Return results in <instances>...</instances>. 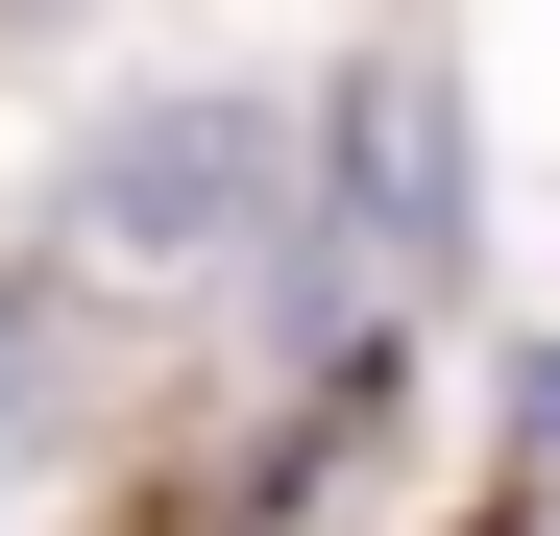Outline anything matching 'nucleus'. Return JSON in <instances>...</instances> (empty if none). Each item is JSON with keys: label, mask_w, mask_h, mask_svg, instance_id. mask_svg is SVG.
<instances>
[{"label": "nucleus", "mask_w": 560, "mask_h": 536, "mask_svg": "<svg viewBox=\"0 0 560 536\" xmlns=\"http://www.w3.org/2000/svg\"><path fill=\"white\" fill-rule=\"evenodd\" d=\"M268 196H293V123L268 98H147L73 147V293H244Z\"/></svg>", "instance_id": "obj_1"}, {"label": "nucleus", "mask_w": 560, "mask_h": 536, "mask_svg": "<svg viewBox=\"0 0 560 536\" xmlns=\"http://www.w3.org/2000/svg\"><path fill=\"white\" fill-rule=\"evenodd\" d=\"M341 196L390 268H463V98H439V49H365L341 73Z\"/></svg>", "instance_id": "obj_2"}, {"label": "nucleus", "mask_w": 560, "mask_h": 536, "mask_svg": "<svg viewBox=\"0 0 560 536\" xmlns=\"http://www.w3.org/2000/svg\"><path fill=\"white\" fill-rule=\"evenodd\" d=\"M25 439H49V317L0 293V464H25Z\"/></svg>", "instance_id": "obj_3"}]
</instances>
